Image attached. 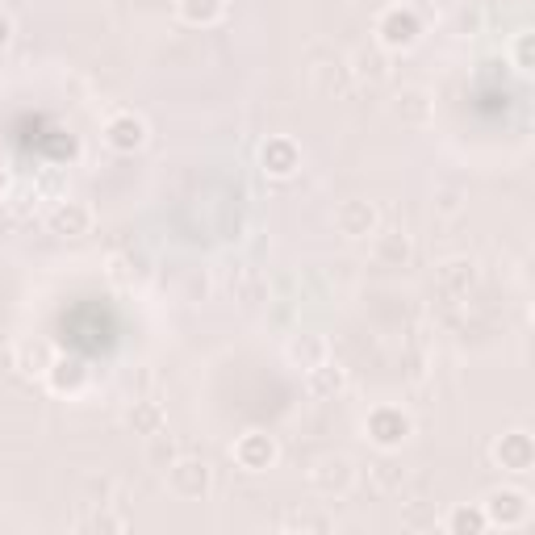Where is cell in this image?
Segmentation results:
<instances>
[{"mask_svg": "<svg viewBox=\"0 0 535 535\" xmlns=\"http://www.w3.org/2000/svg\"><path fill=\"white\" fill-rule=\"evenodd\" d=\"M490 515H494L502 527H523V523L531 519V502H527V494H519V490H502V494L490 498Z\"/></svg>", "mask_w": 535, "mask_h": 535, "instance_id": "1", "label": "cell"}]
</instances>
